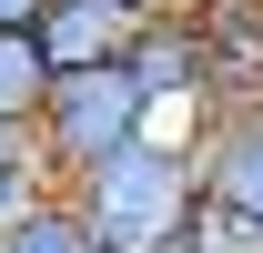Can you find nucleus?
<instances>
[{"label":"nucleus","mask_w":263,"mask_h":253,"mask_svg":"<svg viewBox=\"0 0 263 253\" xmlns=\"http://www.w3.org/2000/svg\"><path fill=\"white\" fill-rule=\"evenodd\" d=\"M31 101H41V61H31V41H0V122H31Z\"/></svg>","instance_id":"nucleus-8"},{"label":"nucleus","mask_w":263,"mask_h":253,"mask_svg":"<svg viewBox=\"0 0 263 253\" xmlns=\"http://www.w3.org/2000/svg\"><path fill=\"white\" fill-rule=\"evenodd\" d=\"M41 192H51V172H41V152H31V132L21 122H0V233L31 213Z\"/></svg>","instance_id":"nucleus-6"},{"label":"nucleus","mask_w":263,"mask_h":253,"mask_svg":"<svg viewBox=\"0 0 263 253\" xmlns=\"http://www.w3.org/2000/svg\"><path fill=\"white\" fill-rule=\"evenodd\" d=\"M0 253H101V243H91V223L71 213V192H41L31 213L0 233Z\"/></svg>","instance_id":"nucleus-5"},{"label":"nucleus","mask_w":263,"mask_h":253,"mask_svg":"<svg viewBox=\"0 0 263 253\" xmlns=\"http://www.w3.org/2000/svg\"><path fill=\"white\" fill-rule=\"evenodd\" d=\"M193 162H202V203L263 253V101H223Z\"/></svg>","instance_id":"nucleus-3"},{"label":"nucleus","mask_w":263,"mask_h":253,"mask_svg":"<svg viewBox=\"0 0 263 253\" xmlns=\"http://www.w3.org/2000/svg\"><path fill=\"white\" fill-rule=\"evenodd\" d=\"M132 41H142V10H132V0H51L31 21V61H41V81H51V71L132 61Z\"/></svg>","instance_id":"nucleus-4"},{"label":"nucleus","mask_w":263,"mask_h":253,"mask_svg":"<svg viewBox=\"0 0 263 253\" xmlns=\"http://www.w3.org/2000/svg\"><path fill=\"white\" fill-rule=\"evenodd\" d=\"M202 203V162L193 142H132V152H111L101 172H81L71 183V213L91 223L101 253H152L172 233V223Z\"/></svg>","instance_id":"nucleus-2"},{"label":"nucleus","mask_w":263,"mask_h":253,"mask_svg":"<svg viewBox=\"0 0 263 253\" xmlns=\"http://www.w3.org/2000/svg\"><path fill=\"white\" fill-rule=\"evenodd\" d=\"M132 10H142V21H162V10H202V0H132Z\"/></svg>","instance_id":"nucleus-10"},{"label":"nucleus","mask_w":263,"mask_h":253,"mask_svg":"<svg viewBox=\"0 0 263 253\" xmlns=\"http://www.w3.org/2000/svg\"><path fill=\"white\" fill-rule=\"evenodd\" d=\"M41 10H51V0H0V41H31Z\"/></svg>","instance_id":"nucleus-9"},{"label":"nucleus","mask_w":263,"mask_h":253,"mask_svg":"<svg viewBox=\"0 0 263 253\" xmlns=\"http://www.w3.org/2000/svg\"><path fill=\"white\" fill-rule=\"evenodd\" d=\"M152 253H253V243H243V233H233V223L213 213V203H193V213L172 223V233H162Z\"/></svg>","instance_id":"nucleus-7"},{"label":"nucleus","mask_w":263,"mask_h":253,"mask_svg":"<svg viewBox=\"0 0 263 253\" xmlns=\"http://www.w3.org/2000/svg\"><path fill=\"white\" fill-rule=\"evenodd\" d=\"M21 132H31L51 192H71L81 172H101L111 152L152 142V101H142V81H132V61H91V71H51Z\"/></svg>","instance_id":"nucleus-1"}]
</instances>
